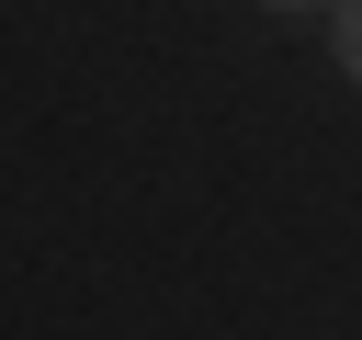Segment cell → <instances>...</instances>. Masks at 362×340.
Masks as SVG:
<instances>
[{
    "label": "cell",
    "instance_id": "cell-2",
    "mask_svg": "<svg viewBox=\"0 0 362 340\" xmlns=\"http://www.w3.org/2000/svg\"><path fill=\"white\" fill-rule=\"evenodd\" d=\"M272 11H339V0H272Z\"/></svg>",
    "mask_w": 362,
    "mask_h": 340
},
{
    "label": "cell",
    "instance_id": "cell-1",
    "mask_svg": "<svg viewBox=\"0 0 362 340\" xmlns=\"http://www.w3.org/2000/svg\"><path fill=\"white\" fill-rule=\"evenodd\" d=\"M339 68L362 79V0H339Z\"/></svg>",
    "mask_w": 362,
    "mask_h": 340
}]
</instances>
